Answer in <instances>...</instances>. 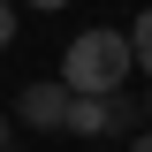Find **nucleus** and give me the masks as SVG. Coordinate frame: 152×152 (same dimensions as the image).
<instances>
[{
  "label": "nucleus",
  "mask_w": 152,
  "mask_h": 152,
  "mask_svg": "<svg viewBox=\"0 0 152 152\" xmlns=\"http://www.w3.org/2000/svg\"><path fill=\"white\" fill-rule=\"evenodd\" d=\"M69 129L76 137H107V129H129V107L114 91H76V107H69Z\"/></svg>",
  "instance_id": "nucleus-2"
},
{
  "label": "nucleus",
  "mask_w": 152,
  "mask_h": 152,
  "mask_svg": "<svg viewBox=\"0 0 152 152\" xmlns=\"http://www.w3.org/2000/svg\"><path fill=\"white\" fill-rule=\"evenodd\" d=\"M31 8H61V0H31Z\"/></svg>",
  "instance_id": "nucleus-6"
},
{
  "label": "nucleus",
  "mask_w": 152,
  "mask_h": 152,
  "mask_svg": "<svg viewBox=\"0 0 152 152\" xmlns=\"http://www.w3.org/2000/svg\"><path fill=\"white\" fill-rule=\"evenodd\" d=\"M137 152H152V137H137Z\"/></svg>",
  "instance_id": "nucleus-7"
},
{
  "label": "nucleus",
  "mask_w": 152,
  "mask_h": 152,
  "mask_svg": "<svg viewBox=\"0 0 152 152\" xmlns=\"http://www.w3.org/2000/svg\"><path fill=\"white\" fill-rule=\"evenodd\" d=\"M8 38H15V8L0 0V46H8Z\"/></svg>",
  "instance_id": "nucleus-5"
},
{
  "label": "nucleus",
  "mask_w": 152,
  "mask_h": 152,
  "mask_svg": "<svg viewBox=\"0 0 152 152\" xmlns=\"http://www.w3.org/2000/svg\"><path fill=\"white\" fill-rule=\"evenodd\" d=\"M129 69H137L129 31H84L69 53H61V84H69V91H122Z\"/></svg>",
  "instance_id": "nucleus-1"
},
{
  "label": "nucleus",
  "mask_w": 152,
  "mask_h": 152,
  "mask_svg": "<svg viewBox=\"0 0 152 152\" xmlns=\"http://www.w3.org/2000/svg\"><path fill=\"white\" fill-rule=\"evenodd\" d=\"M145 114H152V99H145Z\"/></svg>",
  "instance_id": "nucleus-8"
},
{
  "label": "nucleus",
  "mask_w": 152,
  "mask_h": 152,
  "mask_svg": "<svg viewBox=\"0 0 152 152\" xmlns=\"http://www.w3.org/2000/svg\"><path fill=\"white\" fill-rule=\"evenodd\" d=\"M69 107H76L69 84H31V91L15 99V114L31 122V129H69Z\"/></svg>",
  "instance_id": "nucleus-3"
},
{
  "label": "nucleus",
  "mask_w": 152,
  "mask_h": 152,
  "mask_svg": "<svg viewBox=\"0 0 152 152\" xmlns=\"http://www.w3.org/2000/svg\"><path fill=\"white\" fill-rule=\"evenodd\" d=\"M129 53H137V69L152 76V8H145V15H137V31H129Z\"/></svg>",
  "instance_id": "nucleus-4"
}]
</instances>
